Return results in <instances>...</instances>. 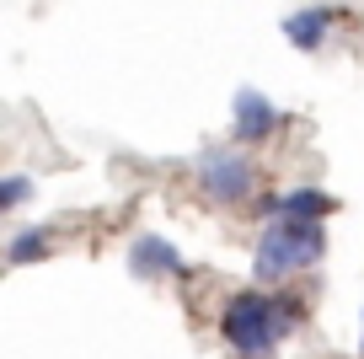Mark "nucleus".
<instances>
[{
    "mask_svg": "<svg viewBox=\"0 0 364 359\" xmlns=\"http://www.w3.org/2000/svg\"><path fill=\"white\" fill-rule=\"evenodd\" d=\"M306 327V306L284 301V295H262V290H241L225 301L220 311V338L230 343V354L241 359H268L289 333Z\"/></svg>",
    "mask_w": 364,
    "mask_h": 359,
    "instance_id": "f257e3e1",
    "label": "nucleus"
},
{
    "mask_svg": "<svg viewBox=\"0 0 364 359\" xmlns=\"http://www.w3.org/2000/svg\"><path fill=\"white\" fill-rule=\"evenodd\" d=\"M327 258V225L316 220H289V214H273L257 231V252H252V274L257 284H284L289 274L316 269Z\"/></svg>",
    "mask_w": 364,
    "mask_h": 359,
    "instance_id": "f03ea898",
    "label": "nucleus"
},
{
    "mask_svg": "<svg viewBox=\"0 0 364 359\" xmlns=\"http://www.w3.org/2000/svg\"><path fill=\"white\" fill-rule=\"evenodd\" d=\"M193 167H198V188H204V199H215V204H247L252 188H257L252 161L241 156V150H230V145L204 150Z\"/></svg>",
    "mask_w": 364,
    "mask_h": 359,
    "instance_id": "7ed1b4c3",
    "label": "nucleus"
},
{
    "mask_svg": "<svg viewBox=\"0 0 364 359\" xmlns=\"http://www.w3.org/2000/svg\"><path fill=\"white\" fill-rule=\"evenodd\" d=\"M279 108H273L262 91H252V86H241L236 91V108H230V129H236V145H262V140H273L279 135Z\"/></svg>",
    "mask_w": 364,
    "mask_h": 359,
    "instance_id": "20e7f679",
    "label": "nucleus"
},
{
    "mask_svg": "<svg viewBox=\"0 0 364 359\" xmlns=\"http://www.w3.org/2000/svg\"><path fill=\"white\" fill-rule=\"evenodd\" d=\"M129 274H134V279H177L182 252L171 247L166 236L145 231V236H134V247H129Z\"/></svg>",
    "mask_w": 364,
    "mask_h": 359,
    "instance_id": "39448f33",
    "label": "nucleus"
},
{
    "mask_svg": "<svg viewBox=\"0 0 364 359\" xmlns=\"http://www.w3.org/2000/svg\"><path fill=\"white\" fill-rule=\"evenodd\" d=\"M332 209H338V199L327 188H289L262 199V214H289V220H316V225H327Z\"/></svg>",
    "mask_w": 364,
    "mask_h": 359,
    "instance_id": "423d86ee",
    "label": "nucleus"
},
{
    "mask_svg": "<svg viewBox=\"0 0 364 359\" xmlns=\"http://www.w3.org/2000/svg\"><path fill=\"white\" fill-rule=\"evenodd\" d=\"M332 22H338V11H332V6H306V11H289L279 27H284V38H289L295 48L316 54V48L327 43V27H332Z\"/></svg>",
    "mask_w": 364,
    "mask_h": 359,
    "instance_id": "0eeeda50",
    "label": "nucleus"
},
{
    "mask_svg": "<svg viewBox=\"0 0 364 359\" xmlns=\"http://www.w3.org/2000/svg\"><path fill=\"white\" fill-rule=\"evenodd\" d=\"M48 258V225H27V231L11 236V247H6V263H38Z\"/></svg>",
    "mask_w": 364,
    "mask_h": 359,
    "instance_id": "6e6552de",
    "label": "nucleus"
},
{
    "mask_svg": "<svg viewBox=\"0 0 364 359\" xmlns=\"http://www.w3.org/2000/svg\"><path fill=\"white\" fill-rule=\"evenodd\" d=\"M38 193L33 177H0V209H16V204H27Z\"/></svg>",
    "mask_w": 364,
    "mask_h": 359,
    "instance_id": "1a4fd4ad",
    "label": "nucleus"
},
{
    "mask_svg": "<svg viewBox=\"0 0 364 359\" xmlns=\"http://www.w3.org/2000/svg\"><path fill=\"white\" fill-rule=\"evenodd\" d=\"M359 354H364V333H359Z\"/></svg>",
    "mask_w": 364,
    "mask_h": 359,
    "instance_id": "9d476101",
    "label": "nucleus"
}]
</instances>
